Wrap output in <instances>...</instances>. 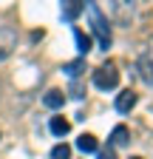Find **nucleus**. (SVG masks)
Wrapping results in <instances>:
<instances>
[{
  "label": "nucleus",
  "instance_id": "obj_1",
  "mask_svg": "<svg viewBox=\"0 0 153 159\" xmlns=\"http://www.w3.org/2000/svg\"><path fill=\"white\" fill-rule=\"evenodd\" d=\"M85 9H88V14H91L94 34H97V40H99V48H108V46H111V26H108V20L102 17V11H99L97 3H88Z\"/></svg>",
  "mask_w": 153,
  "mask_h": 159
},
{
  "label": "nucleus",
  "instance_id": "obj_2",
  "mask_svg": "<svg viewBox=\"0 0 153 159\" xmlns=\"http://www.w3.org/2000/svg\"><path fill=\"white\" fill-rule=\"evenodd\" d=\"M94 85L102 91H113L119 85V71L113 63H102L99 68H94Z\"/></svg>",
  "mask_w": 153,
  "mask_h": 159
},
{
  "label": "nucleus",
  "instance_id": "obj_3",
  "mask_svg": "<svg viewBox=\"0 0 153 159\" xmlns=\"http://www.w3.org/2000/svg\"><path fill=\"white\" fill-rule=\"evenodd\" d=\"M17 48V31L14 26H0V63L9 60Z\"/></svg>",
  "mask_w": 153,
  "mask_h": 159
},
{
  "label": "nucleus",
  "instance_id": "obj_4",
  "mask_svg": "<svg viewBox=\"0 0 153 159\" xmlns=\"http://www.w3.org/2000/svg\"><path fill=\"white\" fill-rule=\"evenodd\" d=\"M43 105H46V108H51V111H60V108L65 105V94H63L60 88H51V91H46V97H43Z\"/></svg>",
  "mask_w": 153,
  "mask_h": 159
},
{
  "label": "nucleus",
  "instance_id": "obj_5",
  "mask_svg": "<svg viewBox=\"0 0 153 159\" xmlns=\"http://www.w3.org/2000/svg\"><path fill=\"white\" fill-rule=\"evenodd\" d=\"M82 11H85V3H80V0H68V3H63V20H68V23H74Z\"/></svg>",
  "mask_w": 153,
  "mask_h": 159
},
{
  "label": "nucleus",
  "instance_id": "obj_6",
  "mask_svg": "<svg viewBox=\"0 0 153 159\" xmlns=\"http://www.w3.org/2000/svg\"><path fill=\"white\" fill-rule=\"evenodd\" d=\"M133 105H136V94H133L130 88H128V91H122V94L116 97V111H119V114H130V111H133Z\"/></svg>",
  "mask_w": 153,
  "mask_h": 159
},
{
  "label": "nucleus",
  "instance_id": "obj_7",
  "mask_svg": "<svg viewBox=\"0 0 153 159\" xmlns=\"http://www.w3.org/2000/svg\"><path fill=\"white\" fill-rule=\"evenodd\" d=\"M76 151H82V153H97V151H99L97 136H94V134H82V136H76Z\"/></svg>",
  "mask_w": 153,
  "mask_h": 159
},
{
  "label": "nucleus",
  "instance_id": "obj_8",
  "mask_svg": "<svg viewBox=\"0 0 153 159\" xmlns=\"http://www.w3.org/2000/svg\"><path fill=\"white\" fill-rule=\"evenodd\" d=\"M128 142H130V131H128L125 125H116V128L111 131V145H113V148H125Z\"/></svg>",
  "mask_w": 153,
  "mask_h": 159
},
{
  "label": "nucleus",
  "instance_id": "obj_9",
  "mask_svg": "<svg viewBox=\"0 0 153 159\" xmlns=\"http://www.w3.org/2000/svg\"><path fill=\"white\" fill-rule=\"evenodd\" d=\"M48 128H51V134H54V136H65V134L71 131V122H68L65 116H51Z\"/></svg>",
  "mask_w": 153,
  "mask_h": 159
},
{
  "label": "nucleus",
  "instance_id": "obj_10",
  "mask_svg": "<svg viewBox=\"0 0 153 159\" xmlns=\"http://www.w3.org/2000/svg\"><path fill=\"white\" fill-rule=\"evenodd\" d=\"M74 40H76V48H80V54H82V57H85V54L94 48V40H91V34H85V31H80V29L74 31Z\"/></svg>",
  "mask_w": 153,
  "mask_h": 159
},
{
  "label": "nucleus",
  "instance_id": "obj_11",
  "mask_svg": "<svg viewBox=\"0 0 153 159\" xmlns=\"http://www.w3.org/2000/svg\"><path fill=\"white\" fill-rule=\"evenodd\" d=\"M63 71H65L71 80H76V77H80V74L85 71V57H80V60H71V63H65V66H63Z\"/></svg>",
  "mask_w": 153,
  "mask_h": 159
},
{
  "label": "nucleus",
  "instance_id": "obj_12",
  "mask_svg": "<svg viewBox=\"0 0 153 159\" xmlns=\"http://www.w3.org/2000/svg\"><path fill=\"white\" fill-rule=\"evenodd\" d=\"M139 77L145 80L147 85H153V60L150 57H142L139 60Z\"/></svg>",
  "mask_w": 153,
  "mask_h": 159
},
{
  "label": "nucleus",
  "instance_id": "obj_13",
  "mask_svg": "<svg viewBox=\"0 0 153 159\" xmlns=\"http://www.w3.org/2000/svg\"><path fill=\"white\" fill-rule=\"evenodd\" d=\"M51 159H71V145H65V142L54 145L51 148Z\"/></svg>",
  "mask_w": 153,
  "mask_h": 159
},
{
  "label": "nucleus",
  "instance_id": "obj_14",
  "mask_svg": "<svg viewBox=\"0 0 153 159\" xmlns=\"http://www.w3.org/2000/svg\"><path fill=\"white\" fill-rule=\"evenodd\" d=\"M116 20L119 23H128V3H116Z\"/></svg>",
  "mask_w": 153,
  "mask_h": 159
},
{
  "label": "nucleus",
  "instance_id": "obj_15",
  "mask_svg": "<svg viewBox=\"0 0 153 159\" xmlns=\"http://www.w3.org/2000/svg\"><path fill=\"white\" fill-rule=\"evenodd\" d=\"M71 97H74V99H82V97H85V88H82L80 83H76V80L71 83Z\"/></svg>",
  "mask_w": 153,
  "mask_h": 159
},
{
  "label": "nucleus",
  "instance_id": "obj_16",
  "mask_svg": "<svg viewBox=\"0 0 153 159\" xmlns=\"http://www.w3.org/2000/svg\"><path fill=\"white\" fill-rule=\"evenodd\" d=\"M99 159H113V151L108 148V151H99Z\"/></svg>",
  "mask_w": 153,
  "mask_h": 159
},
{
  "label": "nucleus",
  "instance_id": "obj_17",
  "mask_svg": "<svg viewBox=\"0 0 153 159\" xmlns=\"http://www.w3.org/2000/svg\"><path fill=\"white\" fill-rule=\"evenodd\" d=\"M130 159H142V156H130Z\"/></svg>",
  "mask_w": 153,
  "mask_h": 159
}]
</instances>
